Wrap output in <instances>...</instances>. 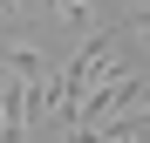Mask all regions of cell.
<instances>
[{
    "label": "cell",
    "instance_id": "cell-3",
    "mask_svg": "<svg viewBox=\"0 0 150 143\" xmlns=\"http://www.w3.org/2000/svg\"><path fill=\"white\" fill-rule=\"evenodd\" d=\"M14 7H21V0H0V14H14Z\"/></svg>",
    "mask_w": 150,
    "mask_h": 143
},
{
    "label": "cell",
    "instance_id": "cell-1",
    "mask_svg": "<svg viewBox=\"0 0 150 143\" xmlns=\"http://www.w3.org/2000/svg\"><path fill=\"white\" fill-rule=\"evenodd\" d=\"M28 123H34V95H28V82L14 75V89H0V143H21Z\"/></svg>",
    "mask_w": 150,
    "mask_h": 143
},
{
    "label": "cell",
    "instance_id": "cell-2",
    "mask_svg": "<svg viewBox=\"0 0 150 143\" xmlns=\"http://www.w3.org/2000/svg\"><path fill=\"white\" fill-rule=\"evenodd\" d=\"M55 7H62L68 20H82V14H89V0H55Z\"/></svg>",
    "mask_w": 150,
    "mask_h": 143
}]
</instances>
